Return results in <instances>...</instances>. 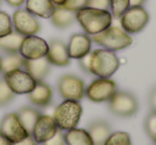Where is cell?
<instances>
[{"instance_id": "1", "label": "cell", "mask_w": 156, "mask_h": 145, "mask_svg": "<svg viewBox=\"0 0 156 145\" xmlns=\"http://www.w3.org/2000/svg\"><path fill=\"white\" fill-rule=\"evenodd\" d=\"M76 20L87 35L94 36L111 27L113 15L108 10L86 6L76 12Z\"/></svg>"}, {"instance_id": "2", "label": "cell", "mask_w": 156, "mask_h": 145, "mask_svg": "<svg viewBox=\"0 0 156 145\" xmlns=\"http://www.w3.org/2000/svg\"><path fill=\"white\" fill-rule=\"evenodd\" d=\"M120 67L116 52L107 49H96L89 53V73L98 78H111Z\"/></svg>"}, {"instance_id": "3", "label": "cell", "mask_w": 156, "mask_h": 145, "mask_svg": "<svg viewBox=\"0 0 156 145\" xmlns=\"http://www.w3.org/2000/svg\"><path fill=\"white\" fill-rule=\"evenodd\" d=\"M91 40L104 49L114 52L126 49L133 43L131 34L126 33L122 28L114 26H111L102 32L91 36Z\"/></svg>"}, {"instance_id": "4", "label": "cell", "mask_w": 156, "mask_h": 145, "mask_svg": "<svg viewBox=\"0 0 156 145\" xmlns=\"http://www.w3.org/2000/svg\"><path fill=\"white\" fill-rule=\"evenodd\" d=\"M82 115L83 107L80 101L64 100L54 109L52 116L58 125V128L67 131L78 126Z\"/></svg>"}, {"instance_id": "5", "label": "cell", "mask_w": 156, "mask_h": 145, "mask_svg": "<svg viewBox=\"0 0 156 145\" xmlns=\"http://www.w3.org/2000/svg\"><path fill=\"white\" fill-rule=\"evenodd\" d=\"M109 111L119 118H131L138 111L139 105L136 96L129 91H116L108 100Z\"/></svg>"}, {"instance_id": "6", "label": "cell", "mask_w": 156, "mask_h": 145, "mask_svg": "<svg viewBox=\"0 0 156 145\" xmlns=\"http://www.w3.org/2000/svg\"><path fill=\"white\" fill-rule=\"evenodd\" d=\"M121 28L129 34L141 32L150 21V15L142 5L129 6L120 17Z\"/></svg>"}, {"instance_id": "7", "label": "cell", "mask_w": 156, "mask_h": 145, "mask_svg": "<svg viewBox=\"0 0 156 145\" xmlns=\"http://www.w3.org/2000/svg\"><path fill=\"white\" fill-rule=\"evenodd\" d=\"M117 90V84L111 78H98L85 88V95L94 103L108 102Z\"/></svg>"}, {"instance_id": "8", "label": "cell", "mask_w": 156, "mask_h": 145, "mask_svg": "<svg viewBox=\"0 0 156 145\" xmlns=\"http://www.w3.org/2000/svg\"><path fill=\"white\" fill-rule=\"evenodd\" d=\"M85 82L74 74H64L58 81V91L64 100L81 101L85 96Z\"/></svg>"}, {"instance_id": "9", "label": "cell", "mask_w": 156, "mask_h": 145, "mask_svg": "<svg viewBox=\"0 0 156 145\" xmlns=\"http://www.w3.org/2000/svg\"><path fill=\"white\" fill-rule=\"evenodd\" d=\"M13 30L23 36L36 35L41 31V23L36 16L26 9L18 8L12 15Z\"/></svg>"}, {"instance_id": "10", "label": "cell", "mask_w": 156, "mask_h": 145, "mask_svg": "<svg viewBox=\"0 0 156 145\" xmlns=\"http://www.w3.org/2000/svg\"><path fill=\"white\" fill-rule=\"evenodd\" d=\"M3 80L15 94L30 93L36 85V81L23 68L4 73Z\"/></svg>"}, {"instance_id": "11", "label": "cell", "mask_w": 156, "mask_h": 145, "mask_svg": "<svg viewBox=\"0 0 156 145\" xmlns=\"http://www.w3.org/2000/svg\"><path fill=\"white\" fill-rule=\"evenodd\" d=\"M0 135L11 141L12 143H17L26 139L29 135L23 125L21 124L16 112H10L4 115L0 121Z\"/></svg>"}, {"instance_id": "12", "label": "cell", "mask_w": 156, "mask_h": 145, "mask_svg": "<svg viewBox=\"0 0 156 145\" xmlns=\"http://www.w3.org/2000/svg\"><path fill=\"white\" fill-rule=\"evenodd\" d=\"M48 52V43L36 35L25 36L21 41L19 54L25 59H37L45 57Z\"/></svg>"}, {"instance_id": "13", "label": "cell", "mask_w": 156, "mask_h": 145, "mask_svg": "<svg viewBox=\"0 0 156 145\" xmlns=\"http://www.w3.org/2000/svg\"><path fill=\"white\" fill-rule=\"evenodd\" d=\"M91 43V37L86 33H74L69 37L67 43L68 55L70 58L79 60L90 53Z\"/></svg>"}, {"instance_id": "14", "label": "cell", "mask_w": 156, "mask_h": 145, "mask_svg": "<svg viewBox=\"0 0 156 145\" xmlns=\"http://www.w3.org/2000/svg\"><path fill=\"white\" fill-rule=\"evenodd\" d=\"M58 130V125L53 116L41 113L33 127L31 136L37 143L41 144L53 137Z\"/></svg>"}, {"instance_id": "15", "label": "cell", "mask_w": 156, "mask_h": 145, "mask_svg": "<svg viewBox=\"0 0 156 145\" xmlns=\"http://www.w3.org/2000/svg\"><path fill=\"white\" fill-rule=\"evenodd\" d=\"M46 58L50 65L56 67H67L70 65V58L68 55L67 45L61 39H51L48 43V52Z\"/></svg>"}, {"instance_id": "16", "label": "cell", "mask_w": 156, "mask_h": 145, "mask_svg": "<svg viewBox=\"0 0 156 145\" xmlns=\"http://www.w3.org/2000/svg\"><path fill=\"white\" fill-rule=\"evenodd\" d=\"M28 98L34 106L45 108L49 106L53 101V90L50 85L44 81L36 82L34 89L28 93Z\"/></svg>"}, {"instance_id": "17", "label": "cell", "mask_w": 156, "mask_h": 145, "mask_svg": "<svg viewBox=\"0 0 156 145\" xmlns=\"http://www.w3.org/2000/svg\"><path fill=\"white\" fill-rule=\"evenodd\" d=\"M23 69L34 78L36 82L44 81L49 74L51 65L45 57L37 59H25Z\"/></svg>"}, {"instance_id": "18", "label": "cell", "mask_w": 156, "mask_h": 145, "mask_svg": "<svg viewBox=\"0 0 156 145\" xmlns=\"http://www.w3.org/2000/svg\"><path fill=\"white\" fill-rule=\"evenodd\" d=\"M25 4V9L28 12L34 16L45 19H49L55 9L51 0H26Z\"/></svg>"}, {"instance_id": "19", "label": "cell", "mask_w": 156, "mask_h": 145, "mask_svg": "<svg viewBox=\"0 0 156 145\" xmlns=\"http://www.w3.org/2000/svg\"><path fill=\"white\" fill-rule=\"evenodd\" d=\"M87 131L90 135L94 145H103L112 133V127L106 121L97 120L88 125Z\"/></svg>"}, {"instance_id": "20", "label": "cell", "mask_w": 156, "mask_h": 145, "mask_svg": "<svg viewBox=\"0 0 156 145\" xmlns=\"http://www.w3.org/2000/svg\"><path fill=\"white\" fill-rule=\"evenodd\" d=\"M52 26L58 29H66V28L72 26L76 21V13L70 12L62 6H55L53 14L50 17Z\"/></svg>"}, {"instance_id": "21", "label": "cell", "mask_w": 156, "mask_h": 145, "mask_svg": "<svg viewBox=\"0 0 156 145\" xmlns=\"http://www.w3.org/2000/svg\"><path fill=\"white\" fill-rule=\"evenodd\" d=\"M64 138L66 145H94L87 129L74 127L66 131Z\"/></svg>"}, {"instance_id": "22", "label": "cell", "mask_w": 156, "mask_h": 145, "mask_svg": "<svg viewBox=\"0 0 156 145\" xmlns=\"http://www.w3.org/2000/svg\"><path fill=\"white\" fill-rule=\"evenodd\" d=\"M23 35L18 34L17 32L13 31L12 33L0 37V51L5 54H14L19 53L21 41L23 39Z\"/></svg>"}, {"instance_id": "23", "label": "cell", "mask_w": 156, "mask_h": 145, "mask_svg": "<svg viewBox=\"0 0 156 145\" xmlns=\"http://www.w3.org/2000/svg\"><path fill=\"white\" fill-rule=\"evenodd\" d=\"M17 116H18L19 120H20L21 124L26 128V130L29 133V135L32 133L33 127H34L35 123H36L37 119L41 115V112L36 109L35 107L32 106H23L17 111Z\"/></svg>"}, {"instance_id": "24", "label": "cell", "mask_w": 156, "mask_h": 145, "mask_svg": "<svg viewBox=\"0 0 156 145\" xmlns=\"http://www.w3.org/2000/svg\"><path fill=\"white\" fill-rule=\"evenodd\" d=\"M23 64L25 58L19 53L5 54L3 57H1V73L4 74L15 69H21L23 68Z\"/></svg>"}, {"instance_id": "25", "label": "cell", "mask_w": 156, "mask_h": 145, "mask_svg": "<svg viewBox=\"0 0 156 145\" xmlns=\"http://www.w3.org/2000/svg\"><path fill=\"white\" fill-rule=\"evenodd\" d=\"M103 145H133L131 136L126 131H114Z\"/></svg>"}, {"instance_id": "26", "label": "cell", "mask_w": 156, "mask_h": 145, "mask_svg": "<svg viewBox=\"0 0 156 145\" xmlns=\"http://www.w3.org/2000/svg\"><path fill=\"white\" fill-rule=\"evenodd\" d=\"M109 8L114 18L119 19L125 11L129 8V0H111Z\"/></svg>"}, {"instance_id": "27", "label": "cell", "mask_w": 156, "mask_h": 145, "mask_svg": "<svg viewBox=\"0 0 156 145\" xmlns=\"http://www.w3.org/2000/svg\"><path fill=\"white\" fill-rule=\"evenodd\" d=\"M15 98V93L8 86L3 78H0V107H4L10 104Z\"/></svg>"}, {"instance_id": "28", "label": "cell", "mask_w": 156, "mask_h": 145, "mask_svg": "<svg viewBox=\"0 0 156 145\" xmlns=\"http://www.w3.org/2000/svg\"><path fill=\"white\" fill-rule=\"evenodd\" d=\"M144 130L148 137L156 143V111L151 110L144 120Z\"/></svg>"}, {"instance_id": "29", "label": "cell", "mask_w": 156, "mask_h": 145, "mask_svg": "<svg viewBox=\"0 0 156 145\" xmlns=\"http://www.w3.org/2000/svg\"><path fill=\"white\" fill-rule=\"evenodd\" d=\"M13 32V25L11 16L4 11L0 10V37Z\"/></svg>"}, {"instance_id": "30", "label": "cell", "mask_w": 156, "mask_h": 145, "mask_svg": "<svg viewBox=\"0 0 156 145\" xmlns=\"http://www.w3.org/2000/svg\"><path fill=\"white\" fill-rule=\"evenodd\" d=\"M87 5H88V0H66L65 3L61 6L70 12L76 13L81 9L86 8Z\"/></svg>"}, {"instance_id": "31", "label": "cell", "mask_w": 156, "mask_h": 145, "mask_svg": "<svg viewBox=\"0 0 156 145\" xmlns=\"http://www.w3.org/2000/svg\"><path fill=\"white\" fill-rule=\"evenodd\" d=\"M41 145H66L63 130L58 129L53 137L50 138L49 140H47V141L44 142V143H41Z\"/></svg>"}, {"instance_id": "32", "label": "cell", "mask_w": 156, "mask_h": 145, "mask_svg": "<svg viewBox=\"0 0 156 145\" xmlns=\"http://www.w3.org/2000/svg\"><path fill=\"white\" fill-rule=\"evenodd\" d=\"M111 0H88V5L90 8L100 9V10H108Z\"/></svg>"}, {"instance_id": "33", "label": "cell", "mask_w": 156, "mask_h": 145, "mask_svg": "<svg viewBox=\"0 0 156 145\" xmlns=\"http://www.w3.org/2000/svg\"><path fill=\"white\" fill-rule=\"evenodd\" d=\"M149 106L151 110L156 111V86H154L149 94Z\"/></svg>"}, {"instance_id": "34", "label": "cell", "mask_w": 156, "mask_h": 145, "mask_svg": "<svg viewBox=\"0 0 156 145\" xmlns=\"http://www.w3.org/2000/svg\"><path fill=\"white\" fill-rule=\"evenodd\" d=\"M79 65H80V68L87 74L89 73V54L84 57H82L81 59H79Z\"/></svg>"}, {"instance_id": "35", "label": "cell", "mask_w": 156, "mask_h": 145, "mask_svg": "<svg viewBox=\"0 0 156 145\" xmlns=\"http://www.w3.org/2000/svg\"><path fill=\"white\" fill-rule=\"evenodd\" d=\"M13 145H38V143H37V142L33 139L32 136L30 135V136H28L26 139L21 140V141L17 142V143H13Z\"/></svg>"}, {"instance_id": "36", "label": "cell", "mask_w": 156, "mask_h": 145, "mask_svg": "<svg viewBox=\"0 0 156 145\" xmlns=\"http://www.w3.org/2000/svg\"><path fill=\"white\" fill-rule=\"evenodd\" d=\"M4 1H5L10 6H12V8H17V9H18V8H20V6H23V4H25L26 0H4Z\"/></svg>"}, {"instance_id": "37", "label": "cell", "mask_w": 156, "mask_h": 145, "mask_svg": "<svg viewBox=\"0 0 156 145\" xmlns=\"http://www.w3.org/2000/svg\"><path fill=\"white\" fill-rule=\"evenodd\" d=\"M146 0H129V6H140L144 5Z\"/></svg>"}, {"instance_id": "38", "label": "cell", "mask_w": 156, "mask_h": 145, "mask_svg": "<svg viewBox=\"0 0 156 145\" xmlns=\"http://www.w3.org/2000/svg\"><path fill=\"white\" fill-rule=\"evenodd\" d=\"M0 145H13V143L9 141L6 138H4L2 135H0Z\"/></svg>"}, {"instance_id": "39", "label": "cell", "mask_w": 156, "mask_h": 145, "mask_svg": "<svg viewBox=\"0 0 156 145\" xmlns=\"http://www.w3.org/2000/svg\"><path fill=\"white\" fill-rule=\"evenodd\" d=\"M51 1L53 2V4L55 6H61V5H63V4L65 3L66 0H51Z\"/></svg>"}, {"instance_id": "40", "label": "cell", "mask_w": 156, "mask_h": 145, "mask_svg": "<svg viewBox=\"0 0 156 145\" xmlns=\"http://www.w3.org/2000/svg\"><path fill=\"white\" fill-rule=\"evenodd\" d=\"M0 73H1V56H0Z\"/></svg>"}, {"instance_id": "41", "label": "cell", "mask_w": 156, "mask_h": 145, "mask_svg": "<svg viewBox=\"0 0 156 145\" xmlns=\"http://www.w3.org/2000/svg\"><path fill=\"white\" fill-rule=\"evenodd\" d=\"M1 2H2V0H0V4H1Z\"/></svg>"}, {"instance_id": "42", "label": "cell", "mask_w": 156, "mask_h": 145, "mask_svg": "<svg viewBox=\"0 0 156 145\" xmlns=\"http://www.w3.org/2000/svg\"><path fill=\"white\" fill-rule=\"evenodd\" d=\"M154 145H156V143H154Z\"/></svg>"}]
</instances>
